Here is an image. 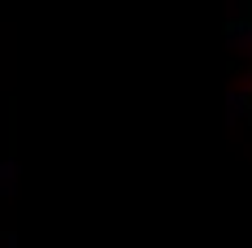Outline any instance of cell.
Returning <instances> with one entry per match:
<instances>
[{"mask_svg": "<svg viewBox=\"0 0 252 248\" xmlns=\"http://www.w3.org/2000/svg\"><path fill=\"white\" fill-rule=\"evenodd\" d=\"M244 96H226V118H244Z\"/></svg>", "mask_w": 252, "mask_h": 248, "instance_id": "1", "label": "cell"}]
</instances>
